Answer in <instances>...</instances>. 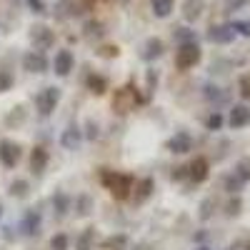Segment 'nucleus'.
Instances as JSON below:
<instances>
[{"instance_id": "f257e3e1", "label": "nucleus", "mask_w": 250, "mask_h": 250, "mask_svg": "<svg viewBox=\"0 0 250 250\" xmlns=\"http://www.w3.org/2000/svg\"><path fill=\"white\" fill-rule=\"evenodd\" d=\"M103 185H105L108 190L113 193V198L123 200V198H128V193L133 190V178L123 175V173L105 170V173H103Z\"/></svg>"}, {"instance_id": "f03ea898", "label": "nucleus", "mask_w": 250, "mask_h": 250, "mask_svg": "<svg viewBox=\"0 0 250 250\" xmlns=\"http://www.w3.org/2000/svg\"><path fill=\"white\" fill-rule=\"evenodd\" d=\"M198 60H200V48H198L195 40H193V43H183V45L178 48V53H175V65H178L180 70L193 68Z\"/></svg>"}, {"instance_id": "7ed1b4c3", "label": "nucleus", "mask_w": 250, "mask_h": 250, "mask_svg": "<svg viewBox=\"0 0 250 250\" xmlns=\"http://www.w3.org/2000/svg\"><path fill=\"white\" fill-rule=\"evenodd\" d=\"M30 43L38 53H43V50H50L53 43H55V35L48 25H33L30 28Z\"/></svg>"}, {"instance_id": "20e7f679", "label": "nucleus", "mask_w": 250, "mask_h": 250, "mask_svg": "<svg viewBox=\"0 0 250 250\" xmlns=\"http://www.w3.org/2000/svg\"><path fill=\"white\" fill-rule=\"evenodd\" d=\"M58 100H60V90L58 88H43L38 95H35V105L40 110V115H50L58 105Z\"/></svg>"}, {"instance_id": "39448f33", "label": "nucleus", "mask_w": 250, "mask_h": 250, "mask_svg": "<svg viewBox=\"0 0 250 250\" xmlns=\"http://www.w3.org/2000/svg\"><path fill=\"white\" fill-rule=\"evenodd\" d=\"M23 68H25L28 73H45V70H48V60H45L43 53L30 50V53H25V58H23Z\"/></svg>"}, {"instance_id": "423d86ee", "label": "nucleus", "mask_w": 250, "mask_h": 250, "mask_svg": "<svg viewBox=\"0 0 250 250\" xmlns=\"http://www.w3.org/2000/svg\"><path fill=\"white\" fill-rule=\"evenodd\" d=\"M73 65H75V58H73V53H70V50H60V53H55L53 68H55V73H58V75L65 78V75L73 70Z\"/></svg>"}, {"instance_id": "0eeeda50", "label": "nucleus", "mask_w": 250, "mask_h": 250, "mask_svg": "<svg viewBox=\"0 0 250 250\" xmlns=\"http://www.w3.org/2000/svg\"><path fill=\"white\" fill-rule=\"evenodd\" d=\"M18 158H20V148L15 143H10V140L0 143V160H3L5 168H13V165L18 163Z\"/></svg>"}, {"instance_id": "6e6552de", "label": "nucleus", "mask_w": 250, "mask_h": 250, "mask_svg": "<svg viewBox=\"0 0 250 250\" xmlns=\"http://www.w3.org/2000/svg\"><path fill=\"white\" fill-rule=\"evenodd\" d=\"M53 13H55L58 20H68V18H75L80 13V5L75 3V0H58Z\"/></svg>"}, {"instance_id": "1a4fd4ad", "label": "nucleus", "mask_w": 250, "mask_h": 250, "mask_svg": "<svg viewBox=\"0 0 250 250\" xmlns=\"http://www.w3.org/2000/svg\"><path fill=\"white\" fill-rule=\"evenodd\" d=\"M133 103H135L133 88H123V90H118V95H115V100H113V108H115L118 113H128V110L133 108Z\"/></svg>"}, {"instance_id": "9d476101", "label": "nucleus", "mask_w": 250, "mask_h": 250, "mask_svg": "<svg viewBox=\"0 0 250 250\" xmlns=\"http://www.w3.org/2000/svg\"><path fill=\"white\" fill-rule=\"evenodd\" d=\"M233 38H235L233 25H215L208 33V40H213V43H233Z\"/></svg>"}, {"instance_id": "9b49d317", "label": "nucleus", "mask_w": 250, "mask_h": 250, "mask_svg": "<svg viewBox=\"0 0 250 250\" xmlns=\"http://www.w3.org/2000/svg\"><path fill=\"white\" fill-rule=\"evenodd\" d=\"M190 145H193L190 135H188V133H178L175 138H170L168 148H170L173 153H188V150H190Z\"/></svg>"}, {"instance_id": "f8f14e48", "label": "nucleus", "mask_w": 250, "mask_h": 250, "mask_svg": "<svg viewBox=\"0 0 250 250\" xmlns=\"http://www.w3.org/2000/svg\"><path fill=\"white\" fill-rule=\"evenodd\" d=\"M203 5H205V0H185V3H183L185 20H198L200 13H203Z\"/></svg>"}, {"instance_id": "ddd939ff", "label": "nucleus", "mask_w": 250, "mask_h": 250, "mask_svg": "<svg viewBox=\"0 0 250 250\" xmlns=\"http://www.w3.org/2000/svg\"><path fill=\"white\" fill-rule=\"evenodd\" d=\"M160 55H163V40H158V38H150L148 43H145L143 58H145V60H155V58H160Z\"/></svg>"}, {"instance_id": "4468645a", "label": "nucleus", "mask_w": 250, "mask_h": 250, "mask_svg": "<svg viewBox=\"0 0 250 250\" xmlns=\"http://www.w3.org/2000/svg\"><path fill=\"white\" fill-rule=\"evenodd\" d=\"M60 143H62V148H68V150H75V145L80 143V130L75 128V125H70V128H68L65 133H62Z\"/></svg>"}, {"instance_id": "2eb2a0df", "label": "nucleus", "mask_w": 250, "mask_h": 250, "mask_svg": "<svg viewBox=\"0 0 250 250\" xmlns=\"http://www.w3.org/2000/svg\"><path fill=\"white\" fill-rule=\"evenodd\" d=\"M30 165H33L35 173H43V170H45V165H48V153H45V148H35V150H33Z\"/></svg>"}, {"instance_id": "dca6fc26", "label": "nucleus", "mask_w": 250, "mask_h": 250, "mask_svg": "<svg viewBox=\"0 0 250 250\" xmlns=\"http://www.w3.org/2000/svg\"><path fill=\"white\" fill-rule=\"evenodd\" d=\"M248 123H250V110L243 108V105H238L230 113V125H233V128H243V125H248Z\"/></svg>"}, {"instance_id": "f3484780", "label": "nucleus", "mask_w": 250, "mask_h": 250, "mask_svg": "<svg viewBox=\"0 0 250 250\" xmlns=\"http://www.w3.org/2000/svg\"><path fill=\"white\" fill-rule=\"evenodd\" d=\"M173 5H175V0H150V8L158 18H168Z\"/></svg>"}, {"instance_id": "a211bd4d", "label": "nucleus", "mask_w": 250, "mask_h": 250, "mask_svg": "<svg viewBox=\"0 0 250 250\" xmlns=\"http://www.w3.org/2000/svg\"><path fill=\"white\" fill-rule=\"evenodd\" d=\"M205 175H208V163H205L203 158H198V160L190 165V178H193L195 183H200V180H205Z\"/></svg>"}, {"instance_id": "6ab92c4d", "label": "nucleus", "mask_w": 250, "mask_h": 250, "mask_svg": "<svg viewBox=\"0 0 250 250\" xmlns=\"http://www.w3.org/2000/svg\"><path fill=\"white\" fill-rule=\"evenodd\" d=\"M88 88L95 93V95H103L108 90V83H105V78H100V75H90L88 78Z\"/></svg>"}, {"instance_id": "aec40b11", "label": "nucleus", "mask_w": 250, "mask_h": 250, "mask_svg": "<svg viewBox=\"0 0 250 250\" xmlns=\"http://www.w3.org/2000/svg\"><path fill=\"white\" fill-rule=\"evenodd\" d=\"M53 205L58 208V215H65V213H68L70 200H68V195H62V193H60V195H55V198H53Z\"/></svg>"}, {"instance_id": "412c9836", "label": "nucleus", "mask_w": 250, "mask_h": 250, "mask_svg": "<svg viewBox=\"0 0 250 250\" xmlns=\"http://www.w3.org/2000/svg\"><path fill=\"white\" fill-rule=\"evenodd\" d=\"M50 248H53V250H68V235H62V233L55 235V238L50 240Z\"/></svg>"}, {"instance_id": "4be33fe9", "label": "nucleus", "mask_w": 250, "mask_h": 250, "mask_svg": "<svg viewBox=\"0 0 250 250\" xmlns=\"http://www.w3.org/2000/svg\"><path fill=\"white\" fill-rule=\"evenodd\" d=\"M13 88V75L5 73V70H0V93H5Z\"/></svg>"}, {"instance_id": "5701e85b", "label": "nucleus", "mask_w": 250, "mask_h": 250, "mask_svg": "<svg viewBox=\"0 0 250 250\" xmlns=\"http://www.w3.org/2000/svg\"><path fill=\"white\" fill-rule=\"evenodd\" d=\"M13 195H18V198H25L28 195V183L25 180H18V183H13V190H10Z\"/></svg>"}, {"instance_id": "b1692460", "label": "nucleus", "mask_w": 250, "mask_h": 250, "mask_svg": "<svg viewBox=\"0 0 250 250\" xmlns=\"http://www.w3.org/2000/svg\"><path fill=\"white\" fill-rule=\"evenodd\" d=\"M90 243H93V230H85L83 238L78 240V250H90Z\"/></svg>"}, {"instance_id": "393cba45", "label": "nucleus", "mask_w": 250, "mask_h": 250, "mask_svg": "<svg viewBox=\"0 0 250 250\" xmlns=\"http://www.w3.org/2000/svg\"><path fill=\"white\" fill-rule=\"evenodd\" d=\"M238 180H240V183L250 180V163H240V165H238Z\"/></svg>"}, {"instance_id": "a878e982", "label": "nucleus", "mask_w": 250, "mask_h": 250, "mask_svg": "<svg viewBox=\"0 0 250 250\" xmlns=\"http://www.w3.org/2000/svg\"><path fill=\"white\" fill-rule=\"evenodd\" d=\"M125 245V238L123 235H118V238H110V240H105L103 243V248H123Z\"/></svg>"}, {"instance_id": "bb28decb", "label": "nucleus", "mask_w": 250, "mask_h": 250, "mask_svg": "<svg viewBox=\"0 0 250 250\" xmlns=\"http://www.w3.org/2000/svg\"><path fill=\"white\" fill-rule=\"evenodd\" d=\"M240 93H243L245 98H250V73L243 75V80H240Z\"/></svg>"}, {"instance_id": "cd10ccee", "label": "nucleus", "mask_w": 250, "mask_h": 250, "mask_svg": "<svg viewBox=\"0 0 250 250\" xmlns=\"http://www.w3.org/2000/svg\"><path fill=\"white\" fill-rule=\"evenodd\" d=\"M250 0H225V5H228V10H238V8H243V5H248Z\"/></svg>"}, {"instance_id": "c85d7f7f", "label": "nucleus", "mask_w": 250, "mask_h": 250, "mask_svg": "<svg viewBox=\"0 0 250 250\" xmlns=\"http://www.w3.org/2000/svg\"><path fill=\"white\" fill-rule=\"evenodd\" d=\"M35 228H38V215H28V220H25V233H33L35 230Z\"/></svg>"}, {"instance_id": "c756f323", "label": "nucleus", "mask_w": 250, "mask_h": 250, "mask_svg": "<svg viewBox=\"0 0 250 250\" xmlns=\"http://www.w3.org/2000/svg\"><path fill=\"white\" fill-rule=\"evenodd\" d=\"M28 5L33 8V13H45V3H43V0H28Z\"/></svg>"}, {"instance_id": "7c9ffc66", "label": "nucleus", "mask_w": 250, "mask_h": 250, "mask_svg": "<svg viewBox=\"0 0 250 250\" xmlns=\"http://www.w3.org/2000/svg\"><path fill=\"white\" fill-rule=\"evenodd\" d=\"M233 28H235V33H243V35H250V20H245V23H235Z\"/></svg>"}, {"instance_id": "2f4dec72", "label": "nucleus", "mask_w": 250, "mask_h": 250, "mask_svg": "<svg viewBox=\"0 0 250 250\" xmlns=\"http://www.w3.org/2000/svg\"><path fill=\"white\" fill-rule=\"evenodd\" d=\"M85 30H88V35L93 38V35H100L103 30H100V23H93V20H90V23L85 25Z\"/></svg>"}, {"instance_id": "473e14b6", "label": "nucleus", "mask_w": 250, "mask_h": 250, "mask_svg": "<svg viewBox=\"0 0 250 250\" xmlns=\"http://www.w3.org/2000/svg\"><path fill=\"white\" fill-rule=\"evenodd\" d=\"M78 205H80V210H78V213H80V215H88V208H90V200H88V198H80V200H78Z\"/></svg>"}, {"instance_id": "72a5a7b5", "label": "nucleus", "mask_w": 250, "mask_h": 250, "mask_svg": "<svg viewBox=\"0 0 250 250\" xmlns=\"http://www.w3.org/2000/svg\"><path fill=\"white\" fill-rule=\"evenodd\" d=\"M148 193H150V180H143V185H140V200L148 198Z\"/></svg>"}, {"instance_id": "f704fd0d", "label": "nucleus", "mask_w": 250, "mask_h": 250, "mask_svg": "<svg viewBox=\"0 0 250 250\" xmlns=\"http://www.w3.org/2000/svg\"><path fill=\"white\" fill-rule=\"evenodd\" d=\"M218 125H220V115H210V118H208V128H218Z\"/></svg>"}, {"instance_id": "c9c22d12", "label": "nucleus", "mask_w": 250, "mask_h": 250, "mask_svg": "<svg viewBox=\"0 0 250 250\" xmlns=\"http://www.w3.org/2000/svg\"><path fill=\"white\" fill-rule=\"evenodd\" d=\"M103 55H108V58H113V55H118V48H103Z\"/></svg>"}, {"instance_id": "e433bc0d", "label": "nucleus", "mask_w": 250, "mask_h": 250, "mask_svg": "<svg viewBox=\"0 0 250 250\" xmlns=\"http://www.w3.org/2000/svg\"><path fill=\"white\" fill-rule=\"evenodd\" d=\"M95 3V0H85V5H93Z\"/></svg>"}, {"instance_id": "4c0bfd02", "label": "nucleus", "mask_w": 250, "mask_h": 250, "mask_svg": "<svg viewBox=\"0 0 250 250\" xmlns=\"http://www.w3.org/2000/svg\"><path fill=\"white\" fill-rule=\"evenodd\" d=\"M120 3H128V0H120Z\"/></svg>"}, {"instance_id": "58836bf2", "label": "nucleus", "mask_w": 250, "mask_h": 250, "mask_svg": "<svg viewBox=\"0 0 250 250\" xmlns=\"http://www.w3.org/2000/svg\"><path fill=\"white\" fill-rule=\"evenodd\" d=\"M0 213H3V208H0Z\"/></svg>"}, {"instance_id": "ea45409f", "label": "nucleus", "mask_w": 250, "mask_h": 250, "mask_svg": "<svg viewBox=\"0 0 250 250\" xmlns=\"http://www.w3.org/2000/svg\"><path fill=\"white\" fill-rule=\"evenodd\" d=\"M203 250H205V248H203Z\"/></svg>"}]
</instances>
